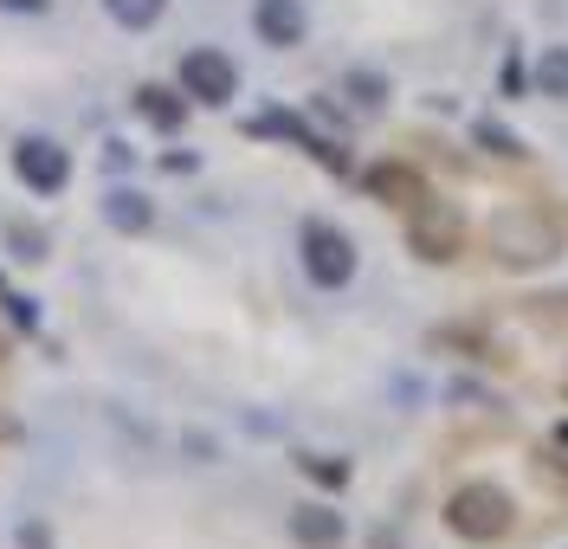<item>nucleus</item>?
Masks as SVG:
<instances>
[{"label": "nucleus", "mask_w": 568, "mask_h": 549, "mask_svg": "<svg viewBox=\"0 0 568 549\" xmlns=\"http://www.w3.org/2000/svg\"><path fill=\"white\" fill-rule=\"evenodd\" d=\"M510 523H517L510 491H504V485H485V478L459 485V491H453V505H446V530L465 537V543H504V537H510Z\"/></svg>", "instance_id": "f257e3e1"}, {"label": "nucleus", "mask_w": 568, "mask_h": 549, "mask_svg": "<svg viewBox=\"0 0 568 549\" xmlns=\"http://www.w3.org/2000/svg\"><path fill=\"white\" fill-rule=\"evenodd\" d=\"M491 246H497V258H510V265H536V258H556L562 226L542 214V207H510V214H497Z\"/></svg>", "instance_id": "f03ea898"}, {"label": "nucleus", "mask_w": 568, "mask_h": 549, "mask_svg": "<svg viewBox=\"0 0 568 549\" xmlns=\"http://www.w3.org/2000/svg\"><path fill=\"white\" fill-rule=\"evenodd\" d=\"M407 246L420 258H433V265H446V258L465 253V220L453 214L446 201H420L414 220H407Z\"/></svg>", "instance_id": "7ed1b4c3"}, {"label": "nucleus", "mask_w": 568, "mask_h": 549, "mask_svg": "<svg viewBox=\"0 0 568 549\" xmlns=\"http://www.w3.org/2000/svg\"><path fill=\"white\" fill-rule=\"evenodd\" d=\"M304 272L317 278L323 292H336V285H349L355 278V246L336 233V226L311 220V226H304Z\"/></svg>", "instance_id": "20e7f679"}, {"label": "nucleus", "mask_w": 568, "mask_h": 549, "mask_svg": "<svg viewBox=\"0 0 568 549\" xmlns=\"http://www.w3.org/2000/svg\"><path fill=\"white\" fill-rule=\"evenodd\" d=\"M181 91H187L194 104H226V98L240 91V72H233V59H226V52L194 45V52L181 59Z\"/></svg>", "instance_id": "39448f33"}, {"label": "nucleus", "mask_w": 568, "mask_h": 549, "mask_svg": "<svg viewBox=\"0 0 568 549\" xmlns=\"http://www.w3.org/2000/svg\"><path fill=\"white\" fill-rule=\"evenodd\" d=\"M13 175L39 194H59L71 182V155L59 143H45V136H27V143L13 149Z\"/></svg>", "instance_id": "423d86ee"}, {"label": "nucleus", "mask_w": 568, "mask_h": 549, "mask_svg": "<svg viewBox=\"0 0 568 549\" xmlns=\"http://www.w3.org/2000/svg\"><path fill=\"white\" fill-rule=\"evenodd\" d=\"M362 182H368V194H375V201H388V207H407V214H414L420 201H433L426 175H420V169H407V162H375Z\"/></svg>", "instance_id": "0eeeda50"}, {"label": "nucleus", "mask_w": 568, "mask_h": 549, "mask_svg": "<svg viewBox=\"0 0 568 549\" xmlns=\"http://www.w3.org/2000/svg\"><path fill=\"white\" fill-rule=\"evenodd\" d=\"M252 27H258L265 45H297L304 39V13H297V0H258Z\"/></svg>", "instance_id": "6e6552de"}, {"label": "nucleus", "mask_w": 568, "mask_h": 549, "mask_svg": "<svg viewBox=\"0 0 568 549\" xmlns=\"http://www.w3.org/2000/svg\"><path fill=\"white\" fill-rule=\"evenodd\" d=\"M291 537L304 549H336L343 543V517L323 511V505H297V511H291Z\"/></svg>", "instance_id": "1a4fd4ad"}, {"label": "nucleus", "mask_w": 568, "mask_h": 549, "mask_svg": "<svg viewBox=\"0 0 568 549\" xmlns=\"http://www.w3.org/2000/svg\"><path fill=\"white\" fill-rule=\"evenodd\" d=\"M136 110L155 123V130H181V116H187V104H181L169 84H142V91H136Z\"/></svg>", "instance_id": "9d476101"}, {"label": "nucleus", "mask_w": 568, "mask_h": 549, "mask_svg": "<svg viewBox=\"0 0 568 549\" xmlns=\"http://www.w3.org/2000/svg\"><path fill=\"white\" fill-rule=\"evenodd\" d=\"M104 214H110V226L142 233V226H149V201H142V194H130V187H116V194L104 201Z\"/></svg>", "instance_id": "9b49d317"}, {"label": "nucleus", "mask_w": 568, "mask_h": 549, "mask_svg": "<svg viewBox=\"0 0 568 549\" xmlns=\"http://www.w3.org/2000/svg\"><path fill=\"white\" fill-rule=\"evenodd\" d=\"M536 84H542V98H568V45H549V52H542Z\"/></svg>", "instance_id": "f8f14e48"}, {"label": "nucleus", "mask_w": 568, "mask_h": 549, "mask_svg": "<svg viewBox=\"0 0 568 549\" xmlns=\"http://www.w3.org/2000/svg\"><path fill=\"white\" fill-rule=\"evenodd\" d=\"M110 7V20H116V27H155V20H162V0H104Z\"/></svg>", "instance_id": "ddd939ff"}, {"label": "nucleus", "mask_w": 568, "mask_h": 549, "mask_svg": "<svg viewBox=\"0 0 568 549\" xmlns=\"http://www.w3.org/2000/svg\"><path fill=\"white\" fill-rule=\"evenodd\" d=\"M297 466L317 478V485H329V491H336V485H349V466H343V459H317V453H311V459H297Z\"/></svg>", "instance_id": "4468645a"}, {"label": "nucleus", "mask_w": 568, "mask_h": 549, "mask_svg": "<svg viewBox=\"0 0 568 549\" xmlns=\"http://www.w3.org/2000/svg\"><path fill=\"white\" fill-rule=\"evenodd\" d=\"M471 136H478V143L491 149V155H524V143H517V136H504V130H497V123H478V130H471Z\"/></svg>", "instance_id": "2eb2a0df"}, {"label": "nucleus", "mask_w": 568, "mask_h": 549, "mask_svg": "<svg viewBox=\"0 0 568 549\" xmlns=\"http://www.w3.org/2000/svg\"><path fill=\"white\" fill-rule=\"evenodd\" d=\"M349 91H355V104H382V98H388V84H382L375 72H355Z\"/></svg>", "instance_id": "dca6fc26"}, {"label": "nucleus", "mask_w": 568, "mask_h": 549, "mask_svg": "<svg viewBox=\"0 0 568 549\" xmlns=\"http://www.w3.org/2000/svg\"><path fill=\"white\" fill-rule=\"evenodd\" d=\"M524 84H530V78H524V65L510 59V65H504V91H510V98H524Z\"/></svg>", "instance_id": "f3484780"}, {"label": "nucleus", "mask_w": 568, "mask_h": 549, "mask_svg": "<svg viewBox=\"0 0 568 549\" xmlns=\"http://www.w3.org/2000/svg\"><path fill=\"white\" fill-rule=\"evenodd\" d=\"M0 7H13V13H45V0H0Z\"/></svg>", "instance_id": "a211bd4d"}, {"label": "nucleus", "mask_w": 568, "mask_h": 549, "mask_svg": "<svg viewBox=\"0 0 568 549\" xmlns=\"http://www.w3.org/2000/svg\"><path fill=\"white\" fill-rule=\"evenodd\" d=\"M556 439H562V446H568V420H562V427H556Z\"/></svg>", "instance_id": "6ab92c4d"}]
</instances>
